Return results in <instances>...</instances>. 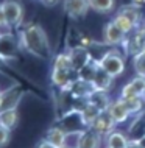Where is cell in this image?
Here are the masks:
<instances>
[{
	"label": "cell",
	"instance_id": "obj_1",
	"mask_svg": "<svg viewBox=\"0 0 145 148\" xmlns=\"http://www.w3.org/2000/svg\"><path fill=\"white\" fill-rule=\"evenodd\" d=\"M21 49L39 59H48L52 56V47L47 33L39 23H27L19 28L17 33Z\"/></svg>",
	"mask_w": 145,
	"mask_h": 148
},
{
	"label": "cell",
	"instance_id": "obj_2",
	"mask_svg": "<svg viewBox=\"0 0 145 148\" xmlns=\"http://www.w3.org/2000/svg\"><path fill=\"white\" fill-rule=\"evenodd\" d=\"M98 66L104 72L111 75L112 78H117L125 72V58L117 50H108L106 53L100 58Z\"/></svg>",
	"mask_w": 145,
	"mask_h": 148
},
{
	"label": "cell",
	"instance_id": "obj_3",
	"mask_svg": "<svg viewBox=\"0 0 145 148\" xmlns=\"http://www.w3.org/2000/svg\"><path fill=\"white\" fill-rule=\"evenodd\" d=\"M3 6V13H5V19H6V25L8 28H21L22 22H23V10L22 3L19 0H3L2 2Z\"/></svg>",
	"mask_w": 145,
	"mask_h": 148
},
{
	"label": "cell",
	"instance_id": "obj_4",
	"mask_svg": "<svg viewBox=\"0 0 145 148\" xmlns=\"http://www.w3.org/2000/svg\"><path fill=\"white\" fill-rule=\"evenodd\" d=\"M19 38H16L13 33H2L0 34V59L3 61H16L19 58L21 51Z\"/></svg>",
	"mask_w": 145,
	"mask_h": 148
},
{
	"label": "cell",
	"instance_id": "obj_5",
	"mask_svg": "<svg viewBox=\"0 0 145 148\" xmlns=\"http://www.w3.org/2000/svg\"><path fill=\"white\" fill-rule=\"evenodd\" d=\"M125 55H137L145 50V27H139L133 33L126 34V39L123 41Z\"/></svg>",
	"mask_w": 145,
	"mask_h": 148
},
{
	"label": "cell",
	"instance_id": "obj_6",
	"mask_svg": "<svg viewBox=\"0 0 145 148\" xmlns=\"http://www.w3.org/2000/svg\"><path fill=\"white\" fill-rule=\"evenodd\" d=\"M125 39H126V34H125L112 21L104 25V28H103V44L111 45V47H117V45H122Z\"/></svg>",
	"mask_w": 145,
	"mask_h": 148
},
{
	"label": "cell",
	"instance_id": "obj_7",
	"mask_svg": "<svg viewBox=\"0 0 145 148\" xmlns=\"http://www.w3.org/2000/svg\"><path fill=\"white\" fill-rule=\"evenodd\" d=\"M115 126H117V123L114 122V119L109 115V112H108V111H103V112L92 122V125L89 128H92V130H94L95 133H98L100 136L106 137L108 134L115 130Z\"/></svg>",
	"mask_w": 145,
	"mask_h": 148
},
{
	"label": "cell",
	"instance_id": "obj_8",
	"mask_svg": "<svg viewBox=\"0 0 145 148\" xmlns=\"http://www.w3.org/2000/svg\"><path fill=\"white\" fill-rule=\"evenodd\" d=\"M63 8L66 14L70 16L72 19L84 17L91 10L89 0H63Z\"/></svg>",
	"mask_w": 145,
	"mask_h": 148
},
{
	"label": "cell",
	"instance_id": "obj_9",
	"mask_svg": "<svg viewBox=\"0 0 145 148\" xmlns=\"http://www.w3.org/2000/svg\"><path fill=\"white\" fill-rule=\"evenodd\" d=\"M69 55H70L72 64H74V70L76 72V73H78V70H81L86 64H89L92 61L91 51H89L87 47H84V45L74 47V49L69 51Z\"/></svg>",
	"mask_w": 145,
	"mask_h": 148
},
{
	"label": "cell",
	"instance_id": "obj_10",
	"mask_svg": "<svg viewBox=\"0 0 145 148\" xmlns=\"http://www.w3.org/2000/svg\"><path fill=\"white\" fill-rule=\"evenodd\" d=\"M145 90V78L136 75L131 81H128L126 84L122 87L120 97L122 98H131V97H142Z\"/></svg>",
	"mask_w": 145,
	"mask_h": 148
},
{
	"label": "cell",
	"instance_id": "obj_11",
	"mask_svg": "<svg viewBox=\"0 0 145 148\" xmlns=\"http://www.w3.org/2000/svg\"><path fill=\"white\" fill-rule=\"evenodd\" d=\"M108 112H109V115L112 119H114V122L117 123V125H120V123H125L128 119L131 117L130 111H128V108L125 106L123 100L122 98H117V100H112L109 108H108Z\"/></svg>",
	"mask_w": 145,
	"mask_h": 148
},
{
	"label": "cell",
	"instance_id": "obj_12",
	"mask_svg": "<svg viewBox=\"0 0 145 148\" xmlns=\"http://www.w3.org/2000/svg\"><path fill=\"white\" fill-rule=\"evenodd\" d=\"M128 137L134 139V140H144L145 139V112L144 111L134 115L131 126L128 128Z\"/></svg>",
	"mask_w": 145,
	"mask_h": 148
},
{
	"label": "cell",
	"instance_id": "obj_13",
	"mask_svg": "<svg viewBox=\"0 0 145 148\" xmlns=\"http://www.w3.org/2000/svg\"><path fill=\"white\" fill-rule=\"evenodd\" d=\"M103 143V136L95 133L92 128H86L81 134L78 148H102Z\"/></svg>",
	"mask_w": 145,
	"mask_h": 148
},
{
	"label": "cell",
	"instance_id": "obj_14",
	"mask_svg": "<svg viewBox=\"0 0 145 148\" xmlns=\"http://www.w3.org/2000/svg\"><path fill=\"white\" fill-rule=\"evenodd\" d=\"M112 81H114V78L98 66V70H97L95 77H94V79H92V86H94V89L95 90L108 92L111 89V86H112Z\"/></svg>",
	"mask_w": 145,
	"mask_h": 148
},
{
	"label": "cell",
	"instance_id": "obj_15",
	"mask_svg": "<svg viewBox=\"0 0 145 148\" xmlns=\"http://www.w3.org/2000/svg\"><path fill=\"white\" fill-rule=\"evenodd\" d=\"M128 140H130L128 134L114 130L112 133H109L104 137V147L106 148H126Z\"/></svg>",
	"mask_w": 145,
	"mask_h": 148
},
{
	"label": "cell",
	"instance_id": "obj_16",
	"mask_svg": "<svg viewBox=\"0 0 145 148\" xmlns=\"http://www.w3.org/2000/svg\"><path fill=\"white\" fill-rule=\"evenodd\" d=\"M19 123V111L17 108H8V109H0V125L13 131Z\"/></svg>",
	"mask_w": 145,
	"mask_h": 148
},
{
	"label": "cell",
	"instance_id": "obj_17",
	"mask_svg": "<svg viewBox=\"0 0 145 148\" xmlns=\"http://www.w3.org/2000/svg\"><path fill=\"white\" fill-rule=\"evenodd\" d=\"M103 111H100L97 106H94L92 103L89 101H86L83 105V108L80 109V114H81V119H83V123L86 125V128H89L92 125V122L98 117L100 114H102Z\"/></svg>",
	"mask_w": 145,
	"mask_h": 148
},
{
	"label": "cell",
	"instance_id": "obj_18",
	"mask_svg": "<svg viewBox=\"0 0 145 148\" xmlns=\"http://www.w3.org/2000/svg\"><path fill=\"white\" fill-rule=\"evenodd\" d=\"M87 101L92 103L94 106H97L100 111H108V108H109V105H111L112 100L109 98L108 92H103V90H94V92H92V94L89 95Z\"/></svg>",
	"mask_w": 145,
	"mask_h": 148
},
{
	"label": "cell",
	"instance_id": "obj_19",
	"mask_svg": "<svg viewBox=\"0 0 145 148\" xmlns=\"http://www.w3.org/2000/svg\"><path fill=\"white\" fill-rule=\"evenodd\" d=\"M66 133L67 131L64 130V128L61 126H52L47 130L45 133V140H48L50 143H53V145H56L58 148H63L64 145V139H66Z\"/></svg>",
	"mask_w": 145,
	"mask_h": 148
},
{
	"label": "cell",
	"instance_id": "obj_20",
	"mask_svg": "<svg viewBox=\"0 0 145 148\" xmlns=\"http://www.w3.org/2000/svg\"><path fill=\"white\" fill-rule=\"evenodd\" d=\"M92 11L100 14H109L115 10V0H89Z\"/></svg>",
	"mask_w": 145,
	"mask_h": 148
},
{
	"label": "cell",
	"instance_id": "obj_21",
	"mask_svg": "<svg viewBox=\"0 0 145 148\" xmlns=\"http://www.w3.org/2000/svg\"><path fill=\"white\" fill-rule=\"evenodd\" d=\"M112 22H114L115 25H117L125 34H130V33H133V31H134L136 28H139V27H136V25H134V22H133L131 19H128L126 16L122 14L120 11H117V14L114 16Z\"/></svg>",
	"mask_w": 145,
	"mask_h": 148
},
{
	"label": "cell",
	"instance_id": "obj_22",
	"mask_svg": "<svg viewBox=\"0 0 145 148\" xmlns=\"http://www.w3.org/2000/svg\"><path fill=\"white\" fill-rule=\"evenodd\" d=\"M120 98H122V97H120ZM122 100H123L125 106L128 108V111H130L131 115H136V114H139V112H142V111H144L145 100L142 97H131V98H122Z\"/></svg>",
	"mask_w": 145,
	"mask_h": 148
},
{
	"label": "cell",
	"instance_id": "obj_23",
	"mask_svg": "<svg viewBox=\"0 0 145 148\" xmlns=\"http://www.w3.org/2000/svg\"><path fill=\"white\" fill-rule=\"evenodd\" d=\"M120 13L125 14L128 19H131L134 22L136 27H140V21H142V16H140V10L136 5H126V6H122L120 8Z\"/></svg>",
	"mask_w": 145,
	"mask_h": 148
},
{
	"label": "cell",
	"instance_id": "obj_24",
	"mask_svg": "<svg viewBox=\"0 0 145 148\" xmlns=\"http://www.w3.org/2000/svg\"><path fill=\"white\" fill-rule=\"evenodd\" d=\"M84 130H74V131H67L66 139H64V145L63 148H78L80 145V139H81Z\"/></svg>",
	"mask_w": 145,
	"mask_h": 148
},
{
	"label": "cell",
	"instance_id": "obj_25",
	"mask_svg": "<svg viewBox=\"0 0 145 148\" xmlns=\"http://www.w3.org/2000/svg\"><path fill=\"white\" fill-rule=\"evenodd\" d=\"M53 67L56 69H66V70H74V64H72L69 51L66 53H58L53 59Z\"/></svg>",
	"mask_w": 145,
	"mask_h": 148
},
{
	"label": "cell",
	"instance_id": "obj_26",
	"mask_svg": "<svg viewBox=\"0 0 145 148\" xmlns=\"http://www.w3.org/2000/svg\"><path fill=\"white\" fill-rule=\"evenodd\" d=\"M133 67H134L136 75L145 78V50L133 56Z\"/></svg>",
	"mask_w": 145,
	"mask_h": 148
},
{
	"label": "cell",
	"instance_id": "obj_27",
	"mask_svg": "<svg viewBox=\"0 0 145 148\" xmlns=\"http://www.w3.org/2000/svg\"><path fill=\"white\" fill-rule=\"evenodd\" d=\"M11 140V131L0 125V148H5Z\"/></svg>",
	"mask_w": 145,
	"mask_h": 148
},
{
	"label": "cell",
	"instance_id": "obj_28",
	"mask_svg": "<svg viewBox=\"0 0 145 148\" xmlns=\"http://www.w3.org/2000/svg\"><path fill=\"white\" fill-rule=\"evenodd\" d=\"M34 148H58V147L53 145V143H50L48 140H45V139H41V140L36 143Z\"/></svg>",
	"mask_w": 145,
	"mask_h": 148
},
{
	"label": "cell",
	"instance_id": "obj_29",
	"mask_svg": "<svg viewBox=\"0 0 145 148\" xmlns=\"http://www.w3.org/2000/svg\"><path fill=\"white\" fill-rule=\"evenodd\" d=\"M10 89H11V87H6V89H0V109L3 108V103H5L8 94H10Z\"/></svg>",
	"mask_w": 145,
	"mask_h": 148
},
{
	"label": "cell",
	"instance_id": "obj_30",
	"mask_svg": "<svg viewBox=\"0 0 145 148\" xmlns=\"http://www.w3.org/2000/svg\"><path fill=\"white\" fill-rule=\"evenodd\" d=\"M126 148H144V142L142 140H134V139H130V140H128Z\"/></svg>",
	"mask_w": 145,
	"mask_h": 148
},
{
	"label": "cell",
	"instance_id": "obj_31",
	"mask_svg": "<svg viewBox=\"0 0 145 148\" xmlns=\"http://www.w3.org/2000/svg\"><path fill=\"white\" fill-rule=\"evenodd\" d=\"M0 28H8L6 25V19H5V13H3V6L0 3Z\"/></svg>",
	"mask_w": 145,
	"mask_h": 148
},
{
	"label": "cell",
	"instance_id": "obj_32",
	"mask_svg": "<svg viewBox=\"0 0 145 148\" xmlns=\"http://www.w3.org/2000/svg\"><path fill=\"white\" fill-rule=\"evenodd\" d=\"M39 2H41L44 6H47V8H52V6H56L59 2H63V0H39Z\"/></svg>",
	"mask_w": 145,
	"mask_h": 148
},
{
	"label": "cell",
	"instance_id": "obj_33",
	"mask_svg": "<svg viewBox=\"0 0 145 148\" xmlns=\"http://www.w3.org/2000/svg\"><path fill=\"white\" fill-rule=\"evenodd\" d=\"M142 98L145 100V90H144V94H142Z\"/></svg>",
	"mask_w": 145,
	"mask_h": 148
},
{
	"label": "cell",
	"instance_id": "obj_34",
	"mask_svg": "<svg viewBox=\"0 0 145 148\" xmlns=\"http://www.w3.org/2000/svg\"><path fill=\"white\" fill-rule=\"evenodd\" d=\"M142 142H144V148H145V140H142Z\"/></svg>",
	"mask_w": 145,
	"mask_h": 148
},
{
	"label": "cell",
	"instance_id": "obj_35",
	"mask_svg": "<svg viewBox=\"0 0 145 148\" xmlns=\"http://www.w3.org/2000/svg\"><path fill=\"white\" fill-rule=\"evenodd\" d=\"M144 140H145V139H144Z\"/></svg>",
	"mask_w": 145,
	"mask_h": 148
},
{
	"label": "cell",
	"instance_id": "obj_36",
	"mask_svg": "<svg viewBox=\"0 0 145 148\" xmlns=\"http://www.w3.org/2000/svg\"><path fill=\"white\" fill-rule=\"evenodd\" d=\"M0 34H2V33H0Z\"/></svg>",
	"mask_w": 145,
	"mask_h": 148
},
{
	"label": "cell",
	"instance_id": "obj_37",
	"mask_svg": "<svg viewBox=\"0 0 145 148\" xmlns=\"http://www.w3.org/2000/svg\"><path fill=\"white\" fill-rule=\"evenodd\" d=\"M104 148H106V147H104Z\"/></svg>",
	"mask_w": 145,
	"mask_h": 148
}]
</instances>
